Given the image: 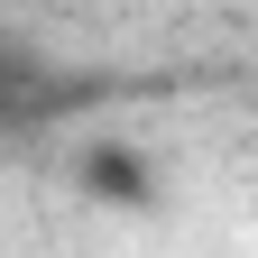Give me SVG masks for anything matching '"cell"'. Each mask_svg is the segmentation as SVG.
I'll list each match as a JSON object with an SVG mask.
<instances>
[{
	"instance_id": "cell-1",
	"label": "cell",
	"mask_w": 258,
	"mask_h": 258,
	"mask_svg": "<svg viewBox=\"0 0 258 258\" xmlns=\"http://www.w3.org/2000/svg\"><path fill=\"white\" fill-rule=\"evenodd\" d=\"M74 184L92 203H111V212H157V166H148V148H129V139H92L74 157Z\"/></svg>"
}]
</instances>
